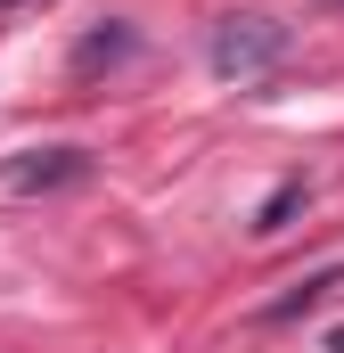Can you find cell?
I'll list each match as a JSON object with an SVG mask.
<instances>
[{"mask_svg": "<svg viewBox=\"0 0 344 353\" xmlns=\"http://www.w3.org/2000/svg\"><path fill=\"white\" fill-rule=\"evenodd\" d=\"M287 58V25L270 17H222L213 25V74L222 83H270Z\"/></svg>", "mask_w": 344, "mask_h": 353, "instance_id": "1", "label": "cell"}, {"mask_svg": "<svg viewBox=\"0 0 344 353\" xmlns=\"http://www.w3.org/2000/svg\"><path fill=\"white\" fill-rule=\"evenodd\" d=\"M90 173V157L83 148H25V165H8V189H17V197H33V189H66V181H83Z\"/></svg>", "mask_w": 344, "mask_h": 353, "instance_id": "2", "label": "cell"}, {"mask_svg": "<svg viewBox=\"0 0 344 353\" xmlns=\"http://www.w3.org/2000/svg\"><path fill=\"white\" fill-rule=\"evenodd\" d=\"M295 205H303V181H287V189H270V205L255 214V230H262V239H270V230H287V214H295Z\"/></svg>", "mask_w": 344, "mask_h": 353, "instance_id": "3", "label": "cell"}, {"mask_svg": "<svg viewBox=\"0 0 344 353\" xmlns=\"http://www.w3.org/2000/svg\"><path fill=\"white\" fill-rule=\"evenodd\" d=\"M328 353H344V329H336V337H328Z\"/></svg>", "mask_w": 344, "mask_h": 353, "instance_id": "4", "label": "cell"}, {"mask_svg": "<svg viewBox=\"0 0 344 353\" xmlns=\"http://www.w3.org/2000/svg\"><path fill=\"white\" fill-rule=\"evenodd\" d=\"M0 8H17V0H0Z\"/></svg>", "mask_w": 344, "mask_h": 353, "instance_id": "5", "label": "cell"}]
</instances>
